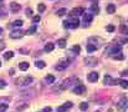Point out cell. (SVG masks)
I'll return each instance as SVG.
<instances>
[{
	"label": "cell",
	"instance_id": "1",
	"mask_svg": "<svg viewBox=\"0 0 128 112\" xmlns=\"http://www.w3.org/2000/svg\"><path fill=\"white\" fill-rule=\"evenodd\" d=\"M31 82H33V77H30V76L20 77V78H16L15 80V85L16 86H26V85H30Z\"/></svg>",
	"mask_w": 128,
	"mask_h": 112
},
{
	"label": "cell",
	"instance_id": "2",
	"mask_svg": "<svg viewBox=\"0 0 128 112\" xmlns=\"http://www.w3.org/2000/svg\"><path fill=\"white\" fill-rule=\"evenodd\" d=\"M127 107H128L127 97L123 96V97L118 101V103H117V110H118V112H126V111H127Z\"/></svg>",
	"mask_w": 128,
	"mask_h": 112
},
{
	"label": "cell",
	"instance_id": "3",
	"mask_svg": "<svg viewBox=\"0 0 128 112\" xmlns=\"http://www.w3.org/2000/svg\"><path fill=\"white\" fill-rule=\"evenodd\" d=\"M72 82H78V80H77L76 77H70V78H66V80L61 84V86H59V90H66V88H68V87L72 85Z\"/></svg>",
	"mask_w": 128,
	"mask_h": 112
},
{
	"label": "cell",
	"instance_id": "4",
	"mask_svg": "<svg viewBox=\"0 0 128 112\" xmlns=\"http://www.w3.org/2000/svg\"><path fill=\"white\" fill-rule=\"evenodd\" d=\"M98 78H100V75L98 72H96V71H92L87 75V80L90 82H96V81H98Z\"/></svg>",
	"mask_w": 128,
	"mask_h": 112
},
{
	"label": "cell",
	"instance_id": "5",
	"mask_svg": "<svg viewBox=\"0 0 128 112\" xmlns=\"http://www.w3.org/2000/svg\"><path fill=\"white\" fill-rule=\"evenodd\" d=\"M85 91H86V87H85V85H82V84L76 85V87H73V92L76 95H82V93H85Z\"/></svg>",
	"mask_w": 128,
	"mask_h": 112
},
{
	"label": "cell",
	"instance_id": "6",
	"mask_svg": "<svg viewBox=\"0 0 128 112\" xmlns=\"http://www.w3.org/2000/svg\"><path fill=\"white\" fill-rule=\"evenodd\" d=\"M71 107H72V102H66V103H63V105H61V106L57 107V112H66Z\"/></svg>",
	"mask_w": 128,
	"mask_h": 112
},
{
	"label": "cell",
	"instance_id": "7",
	"mask_svg": "<svg viewBox=\"0 0 128 112\" xmlns=\"http://www.w3.org/2000/svg\"><path fill=\"white\" fill-rule=\"evenodd\" d=\"M82 13H83V9H82V8H75V9H72V10L70 11V16L76 18V16H78V15H82Z\"/></svg>",
	"mask_w": 128,
	"mask_h": 112
},
{
	"label": "cell",
	"instance_id": "8",
	"mask_svg": "<svg viewBox=\"0 0 128 112\" xmlns=\"http://www.w3.org/2000/svg\"><path fill=\"white\" fill-rule=\"evenodd\" d=\"M68 65H70V60H63V61H61L60 64H57L55 66V69L56 70H63V69H66Z\"/></svg>",
	"mask_w": 128,
	"mask_h": 112
},
{
	"label": "cell",
	"instance_id": "9",
	"mask_svg": "<svg viewBox=\"0 0 128 112\" xmlns=\"http://www.w3.org/2000/svg\"><path fill=\"white\" fill-rule=\"evenodd\" d=\"M85 62H86L88 66H96L97 65V59H94V57H86L85 59Z\"/></svg>",
	"mask_w": 128,
	"mask_h": 112
},
{
	"label": "cell",
	"instance_id": "10",
	"mask_svg": "<svg viewBox=\"0 0 128 112\" xmlns=\"http://www.w3.org/2000/svg\"><path fill=\"white\" fill-rule=\"evenodd\" d=\"M78 25H80V20L76 19V18H75L72 21H68V28L70 29H75V28H77Z\"/></svg>",
	"mask_w": 128,
	"mask_h": 112
},
{
	"label": "cell",
	"instance_id": "11",
	"mask_svg": "<svg viewBox=\"0 0 128 112\" xmlns=\"http://www.w3.org/2000/svg\"><path fill=\"white\" fill-rule=\"evenodd\" d=\"M103 82H104V85H113L116 81L113 80V78H112L110 75H106V76H104V80H103Z\"/></svg>",
	"mask_w": 128,
	"mask_h": 112
},
{
	"label": "cell",
	"instance_id": "12",
	"mask_svg": "<svg viewBox=\"0 0 128 112\" xmlns=\"http://www.w3.org/2000/svg\"><path fill=\"white\" fill-rule=\"evenodd\" d=\"M55 49V44H52V42H47L45 45V51L46 52H51V51H54Z\"/></svg>",
	"mask_w": 128,
	"mask_h": 112
},
{
	"label": "cell",
	"instance_id": "13",
	"mask_svg": "<svg viewBox=\"0 0 128 112\" xmlns=\"http://www.w3.org/2000/svg\"><path fill=\"white\" fill-rule=\"evenodd\" d=\"M23 35H24V32L21 31V30H17V31H14V32L11 34V37H13V39H20Z\"/></svg>",
	"mask_w": 128,
	"mask_h": 112
},
{
	"label": "cell",
	"instance_id": "14",
	"mask_svg": "<svg viewBox=\"0 0 128 112\" xmlns=\"http://www.w3.org/2000/svg\"><path fill=\"white\" fill-rule=\"evenodd\" d=\"M106 11H107L108 14H113L116 11V5L114 4H108L107 8H106Z\"/></svg>",
	"mask_w": 128,
	"mask_h": 112
},
{
	"label": "cell",
	"instance_id": "15",
	"mask_svg": "<svg viewBox=\"0 0 128 112\" xmlns=\"http://www.w3.org/2000/svg\"><path fill=\"white\" fill-rule=\"evenodd\" d=\"M121 50H122V49H121V46H118V45H117V46H113V47H111V49L108 50V52L114 55V54H118V52H121Z\"/></svg>",
	"mask_w": 128,
	"mask_h": 112
},
{
	"label": "cell",
	"instance_id": "16",
	"mask_svg": "<svg viewBox=\"0 0 128 112\" xmlns=\"http://www.w3.org/2000/svg\"><path fill=\"white\" fill-rule=\"evenodd\" d=\"M66 14H67V9H65V8H61V9L56 10V15L57 16H63V15H66Z\"/></svg>",
	"mask_w": 128,
	"mask_h": 112
},
{
	"label": "cell",
	"instance_id": "17",
	"mask_svg": "<svg viewBox=\"0 0 128 112\" xmlns=\"http://www.w3.org/2000/svg\"><path fill=\"white\" fill-rule=\"evenodd\" d=\"M29 62H20L19 64V69L21 70V71H26L27 69H29Z\"/></svg>",
	"mask_w": 128,
	"mask_h": 112
},
{
	"label": "cell",
	"instance_id": "18",
	"mask_svg": "<svg viewBox=\"0 0 128 112\" xmlns=\"http://www.w3.org/2000/svg\"><path fill=\"white\" fill-rule=\"evenodd\" d=\"M91 10H92V13L96 14V15H98V14H100V6H98L97 4H93V5L91 6Z\"/></svg>",
	"mask_w": 128,
	"mask_h": 112
},
{
	"label": "cell",
	"instance_id": "19",
	"mask_svg": "<svg viewBox=\"0 0 128 112\" xmlns=\"http://www.w3.org/2000/svg\"><path fill=\"white\" fill-rule=\"evenodd\" d=\"M10 9H11L13 11H19L21 9V6L17 3H11V4H10Z\"/></svg>",
	"mask_w": 128,
	"mask_h": 112
},
{
	"label": "cell",
	"instance_id": "20",
	"mask_svg": "<svg viewBox=\"0 0 128 112\" xmlns=\"http://www.w3.org/2000/svg\"><path fill=\"white\" fill-rule=\"evenodd\" d=\"M86 49H87V52H93V51L97 50V46H96V45H93V44H88Z\"/></svg>",
	"mask_w": 128,
	"mask_h": 112
},
{
	"label": "cell",
	"instance_id": "21",
	"mask_svg": "<svg viewBox=\"0 0 128 112\" xmlns=\"http://www.w3.org/2000/svg\"><path fill=\"white\" fill-rule=\"evenodd\" d=\"M36 25H33V26H31V28H29L27 29V31H26V34H27V35H33V34H35L36 32Z\"/></svg>",
	"mask_w": 128,
	"mask_h": 112
},
{
	"label": "cell",
	"instance_id": "22",
	"mask_svg": "<svg viewBox=\"0 0 128 112\" xmlns=\"http://www.w3.org/2000/svg\"><path fill=\"white\" fill-rule=\"evenodd\" d=\"M23 24H24L23 20H15V21L13 22L11 26H14V28H21V26H23Z\"/></svg>",
	"mask_w": 128,
	"mask_h": 112
},
{
	"label": "cell",
	"instance_id": "23",
	"mask_svg": "<svg viewBox=\"0 0 128 112\" xmlns=\"http://www.w3.org/2000/svg\"><path fill=\"white\" fill-rule=\"evenodd\" d=\"M13 57H14V52H13V51H8V52L4 54V59H5V60L13 59Z\"/></svg>",
	"mask_w": 128,
	"mask_h": 112
},
{
	"label": "cell",
	"instance_id": "24",
	"mask_svg": "<svg viewBox=\"0 0 128 112\" xmlns=\"http://www.w3.org/2000/svg\"><path fill=\"white\" fill-rule=\"evenodd\" d=\"M57 45H59V47L63 49V47L66 46V40H65V39H60V40H57Z\"/></svg>",
	"mask_w": 128,
	"mask_h": 112
},
{
	"label": "cell",
	"instance_id": "25",
	"mask_svg": "<svg viewBox=\"0 0 128 112\" xmlns=\"http://www.w3.org/2000/svg\"><path fill=\"white\" fill-rule=\"evenodd\" d=\"M45 81L47 82V84H52L55 81V77H54V75H47L46 76V78H45Z\"/></svg>",
	"mask_w": 128,
	"mask_h": 112
},
{
	"label": "cell",
	"instance_id": "26",
	"mask_svg": "<svg viewBox=\"0 0 128 112\" xmlns=\"http://www.w3.org/2000/svg\"><path fill=\"white\" fill-rule=\"evenodd\" d=\"M92 19H93L92 15H88V14H85V15H83V21H85V22H91Z\"/></svg>",
	"mask_w": 128,
	"mask_h": 112
},
{
	"label": "cell",
	"instance_id": "27",
	"mask_svg": "<svg viewBox=\"0 0 128 112\" xmlns=\"http://www.w3.org/2000/svg\"><path fill=\"white\" fill-rule=\"evenodd\" d=\"M80 110L81 111H87L88 110V103L87 102H81L80 103Z\"/></svg>",
	"mask_w": 128,
	"mask_h": 112
},
{
	"label": "cell",
	"instance_id": "28",
	"mask_svg": "<svg viewBox=\"0 0 128 112\" xmlns=\"http://www.w3.org/2000/svg\"><path fill=\"white\" fill-rule=\"evenodd\" d=\"M35 65H36L37 69H44V67L46 66L45 61H36V62H35Z\"/></svg>",
	"mask_w": 128,
	"mask_h": 112
},
{
	"label": "cell",
	"instance_id": "29",
	"mask_svg": "<svg viewBox=\"0 0 128 112\" xmlns=\"http://www.w3.org/2000/svg\"><path fill=\"white\" fill-rule=\"evenodd\" d=\"M117 82H118L123 88H128V81H127V80H118Z\"/></svg>",
	"mask_w": 128,
	"mask_h": 112
},
{
	"label": "cell",
	"instance_id": "30",
	"mask_svg": "<svg viewBox=\"0 0 128 112\" xmlns=\"http://www.w3.org/2000/svg\"><path fill=\"white\" fill-rule=\"evenodd\" d=\"M112 57H113L114 60H123V59H124V56L122 55V52H119V54H114Z\"/></svg>",
	"mask_w": 128,
	"mask_h": 112
},
{
	"label": "cell",
	"instance_id": "31",
	"mask_svg": "<svg viewBox=\"0 0 128 112\" xmlns=\"http://www.w3.org/2000/svg\"><path fill=\"white\" fill-rule=\"evenodd\" d=\"M37 10H39V13H44V11L46 10V6L44 4H39L37 5Z\"/></svg>",
	"mask_w": 128,
	"mask_h": 112
},
{
	"label": "cell",
	"instance_id": "32",
	"mask_svg": "<svg viewBox=\"0 0 128 112\" xmlns=\"http://www.w3.org/2000/svg\"><path fill=\"white\" fill-rule=\"evenodd\" d=\"M6 110H8V105L6 103H1V105H0V112H4Z\"/></svg>",
	"mask_w": 128,
	"mask_h": 112
},
{
	"label": "cell",
	"instance_id": "33",
	"mask_svg": "<svg viewBox=\"0 0 128 112\" xmlns=\"http://www.w3.org/2000/svg\"><path fill=\"white\" fill-rule=\"evenodd\" d=\"M72 50H73L75 52H80V51H81V47H80V45H75V46L72 47Z\"/></svg>",
	"mask_w": 128,
	"mask_h": 112
},
{
	"label": "cell",
	"instance_id": "34",
	"mask_svg": "<svg viewBox=\"0 0 128 112\" xmlns=\"http://www.w3.org/2000/svg\"><path fill=\"white\" fill-rule=\"evenodd\" d=\"M29 107V105L27 103H24L23 106H20V107H17V111H24L25 108H27Z\"/></svg>",
	"mask_w": 128,
	"mask_h": 112
},
{
	"label": "cell",
	"instance_id": "35",
	"mask_svg": "<svg viewBox=\"0 0 128 112\" xmlns=\"http://www.w3.org/2000/svg\"><path fill=\"white\" fill-rule=\"evenodd\" d=\"M6 87V82L4 81V80H0V90H3V88H5Z\"/></svg>",
	"mask_w": 128,
	"mask_h": 112
},
{
	"label": "cell",
	"instance_id": "36",
	"mask_svg": "<svg viewBox=\"0 0 128 112\" xmlns=\"http://www.w3.org/2000/svg\"><path fill=\"white\" fill-rule=\"evenodd\" d=\"M106 30L110 31V32H113V31H114V26H113V25H108L107 28H106Z\"/></svg>",
	"mask_w": 128,
	"mask_h": 112
},
{
	"label": "cell",
	"instance_id": "37",
	"mask_svg": "<svg viewBox=\"0 0 128 112\" xmlns=\"http://www.w3.org/2000/svg\"><path fill=\"white\" fill-rule=\"evenodd\" d=\"M40 20H41V18H40V15H35V16L33 18V21H34V22H39Z\"/></svg>",
	"mask_w": 128,
	"mask_h": 112
},
{
	"label": "cell",
	"instance_id": "38",
	"mask_svg": "<svg viewBox=\"0 0 128 112\" xmlns=\"http://www.w3.org/2000/svg\"><path fill=\"white\" fill-rule=\"evenodd\" d=\"M51 107L50 106H46V107H44V110H42V112H51Z\"/></svg>",
	"mask_w": 128,
	"mask_h": 112
},
{
	"label": "cell",
	"instance_id": "39",
	"mask_svg": "<svg viewBox=\"0 0 128 112\" xmlns=\"http://www.w3.org/2000/svg\"><path fill=\"white\" fill-rule=\"evenodd\" d=\"M31 14H33V10H31L30 8H29V9H26V15L29 16V15H31Z\"/></svg>",
	"mask_w": 128,
	"mask_h": 112
},
{
	"label": "cell",
	"instance_id": "40",
	"mask_svg": "<svg viewBox=\"0 0 128 112\" xmlns=\"http://www.w3.org/2000/svg\"><path fill=\"white\" fill-rule=\"evenodd\" d=\"M63 28L68 29V21H67V20H65V21H63Z\"/></svg>",
	"mask_w": 128,
	"mask_h": 112
},
{
	"label": "cell",
	"instance_id": "41",
	"mask_svg": "<svg viewBox=\"0 0 128 112\" xmlns=\"http://www.w3.org/2000/svg\"><path fill=\"white\" fill-rule=\"evenodd\" d=\"M4 49H5V45H4L3 42H0V51H3Z\"/></svg>",
	"mask_w": 128,
	"mask_h": 112
},
{
	"label": "cell",
	"instance_id": "42",
	"mask_svg": "<svg viewBox=\"0 0 128 112\" xmlns=\"http://www.w3.org/2000/svg\"><path fill=\"white\" fill-rule=\"evenodd\" d=\"M1 34H3V29H1V28H0V35H1Z\"/></svg>",
	"mask_w": 128,
	"mask_h": 112
},
{
	"label": "cell",
	"instance_id": "43",
	"mask_svg": "<svg viewBox=\"0 0 128 112\" xmlns=\"http://www.w3.org/2000/svg\"><path fill=\"white\" fill-rule=\"evenodd\" d=\"M0 66H1V62H0Z\"/></svg>",
	"mask_w": 128,
	"mask_h": 112
},
{
	"label": "cell",
	"instance_id": "44",
	"mask_svg": "<svg viewBox=\"0 0 128 112\" xmlns=\"http://www.w3.org/2000/svg\"><path fill=\"white\" fill-rule=\"evenodd\" d=\"M96 112H100V111H96Z\"/></svg>",
	"mask_w": 128,
	"mask_h": 112
},
{
	"label": "cell",
	"instance_id": "45",
	"mask_svg": "<svg viewBox=\"0 0 128 112\" xmlns=\"http://www.w3.org/2000/svg\"><path fill=\"white\" fill-rule=\"evenodd\" d=\"M0 8H1V5H0Z\"/></svg>",
	"mask_w": 128,
	"mask_h": 112
},
{
	"label": "cell",
	"instance_id": "46",
	"mask_svg": "<svg viewBox=\"0 0 128 112\" xmlns=\"http://www.w3.org/2000/svg\"><path fill=\"white\" fill-rule=\"evenodd\" d=\"M108 112H111V111H108Z\"/></svg>",
	"mask_w": 128,
	"mask_h": 112
},
{
	"label": "cell",
	"instance_id": "47",
	"mask_svg": "<svg viewBox=\"0 0 128 112\" xmlns=\"http://www.w3.org/2000/svg\"><path fill=\"white\" fill-rule=\"evenodd\" d=\"M0 1H1V0H0Z\"/></svg>",
	"mask_w": 128,
	"mask_h": 112
}]
</instances>
